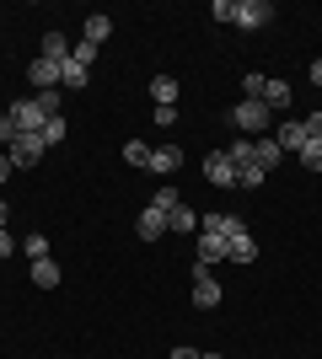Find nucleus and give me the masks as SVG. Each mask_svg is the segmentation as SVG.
<instances>
[{
  "label": "nucleus",
  "instance_id": "a878e982",
  "mask_svg": "<svg viewBox=\"0 0 322 359\" xmlns=\"http://www.w3.org/2000/svg\"><path fill=\"white\" fill-rule=\"evenodd\" d=\"M70 60H76L81 70H92V65H97V43H76V48H70Z\"/></svg>",
  "mask_w": 322,
  "mask_h": 359
},
{
  "label": "nucleus",
  "instance_id": "c9c22d12",
  "mask_svg": "<svg viewBox=\"0 0 322 359\" xmlns=\"http://www.w3.org/2000/svg\"><path fill=\"white\" fill-rule=\"evenodd\" d=\"M307 75H311V86H322V60H311V70H307Z\"/></svg>",
  "mask_w": 322,
  "mask_h": 359
},
{
  "label": "nucleus",
  "instance_id": "473e14b6",
  "mask_svg": "<svg viewBox=\"0 0 322 359\" xmlns=\"http://www.w3.org/2000/svg\"><path fill=\"white\" fill-rule=\"evenodd\" d=\"M11 252H16V241H11V231L0 225V257H11Z\"/></svg>",
  "mask_w": 322,
  "mask_h": 359
},
{
  "label": "nucleus",
  "instance_id": "f03ea898",
  "mask_svg": "<svg viewBox=\"0 0 322 359\" xmlns=\"http://www.w3.org/2000/svg\"><path fill=\"white\" fill-rule=\"evenodd\" d=\"M231 22H236L242 32H258V27H269V22H274V6H269V0H236Z\"/></svg>",
  "mask_w": 322,
  "mask_h": 359
},
{
  "label": "nucleus",
  "instance_id": "2f4dec72",
  "mask_svg": "<svg viewBox=\"0 0 322 359\" xmlns=\"http://www.w3.org/2000/svg\"><path fill=\"white\" fill-rule=\"evenodd\" d=\"M307 123V140H322V113H311V118H301Z\"/></svg>",
  "mask_w": 322,
  "mask_h": 359
},
{
  "label": "nucleus",
  "instance_id": "f704fd0d",
  "mask_svg": "<svg viewBox=\"0 0 322 359\" xmlns=\"http://www.w3.org/2000/svg\"><path fill=\"white\" fill-rule=\"evenodd\" d=\"M11 172H16V166H11V156H6V150H0V182L11 177Z\"/></svg>",
  "mask_w": 322,
  "mask_h": 359
},
{
  "label": "nucleus",
  "instance_id": "2eb2a0df",
  "mask_svg": "<svg viewBox=\"0 0 322 359\" xmlns=\"http://www.w3.org/2000/svg\"><path fill=\"white\" fill-rule=\"evenodd\" d=\"M226 257H231V263H242V269H247V263L258 257V241H253V236H247V231H242V236H231V241H226Z\"/></svg>",
  "mask_w": 322,
  "mask_h": 359
},
{
  "label": "nucleus",
  "instance_id": "c756f323",
  "mask_svg": "<svg viewBox=\"0 0 322 359\" xmlns=\"http://www.w3.org/2000/svg\"><path fill=\"white\" fill-rule=\"evenodd\" d=\"M16 135H22V129H16V123H11V113H0V145L11 150V145H16Z\"/></svg>",
  "mask_w": 322,
  "mask_h": 359
},
{
  "label": "nucleus",
  "instance_id": "1a4fd4ad",
  "mask_svg": "<svg viewBox=\"0 0 322 359\" xmlns=\"http://www.w3.org/2000/svg\"><path fill=\"white\" fill-rule=\"evenodd\" d=\"M177 166H183V150H177V145H156L151 150V172H156V177H172Z\"/></svg>",
  "mask_w": 322,
  "mask_h": 359
},
{
  "label": "nucleus",
  "instance_id": "b1692460",
  "mask_svg": "<svg viewBox=\"0 0 322 359\" xmlns=\"http://www.w3.org/2000/svg\"><path fill=\"white\" fill-rule=\"evenodd\" d=\"M226 156H231V166H247V161H253V140H236V145H226Z\"/></svg>",
  "mask_w": 322,
  "mask_h": 359
},
{
  "label": "nucleus",
  "instance_id": "39448f33",
  "mask_svg": "<svg viewBox=\"0 0 322 359\" xmlns=\"http://www.w3.org/2000/svg\"><path fill=\"white\" fill-rule=\"evenodd\" d=\"M194 306H199V311H215V306H220V279H215L210 269H194Z\"/></svg>",
  "mask_w": 322,
  "mask_h": 359
},
{
  "label": "nucleus",
  "instance_id": "6ab92c4d",
  "mask_svg": "<svg viewBox=\"0 0 322 359\" xmlns=\"http://www.w3.org/2000/svg\"><path fill=\"white\" fill-rule=\"evenodd\" d=\"M86 81H92V70H81V65H76V60H65V65H60V86H70V91H81V86H86Z\"/></svg>",
  "mask_w": 322,
  "mask_h": 359
},
{
  "label": "nucleus",
  "instance_id": "423d86ee",
  "mask_svg": "<svg viewBox=\"0 0 322 359\" xmlns=\"http://www.w3.org/2000/svg\"><path fill=\"white\" fill-rule=\"evenodd\" d=\"M204 177H210L215 188H236V166H231L226 150H210V156H204Z\"/></svg>",
  "mask_w": 322,
  "mask_h": 359
},
{
  "label": "nucleus",
  "instance_id": "ddd939ff",
  "mask_svg": "<svg viewBox=\"0 0 322 359\" xmlns=\"http://www.w3.org/2000/svg\"><path fill=\"white\" fill-rule=\"evenodd\" d=\"M177 91H183V86H177V75H156V81H151V102L156 107H177Z\"/></svg>",
  "mask_w": 322,
  "mask_h": 359
},
{
  "label": "nucleus",
  "instance_id": "a211bd4d",
  "mask_svg": "<svg viewBox=\"0 0 322 359\" xmlns=\"http://www.w3.org/2000/svg\"><path fill=\"white\" fill-rule=\"evenodd\" d=\"M43 60H54V65L70 60V38L65 32H43Z\"/></svg>",
  "mask_w": 322,
  "mask_h": 359
},
{
  "label": "nucleus",
  "instance_id": "f257e3e1",
  "mask_svg": "<svg viewBox=\"0 0 322 359\" xmlns=\"http://www.w3.org/2000/svg\"><path fill=\"white\" fill-rule=\"evenodd\" d=\"M231 123H236L247 140H263V135H269V123H274V113H269L263 102H247V97H242V102L231 107Z\"/></svg>",
  "mask_w": 322,
  "mask_h": 359
},
{
  "label": "nucleus",
  "instance_id": "4468645a",
  "mask_svg": "<svg viewBox=\"0 0 322 359\" xmlns=\"http://www.w3.org/2000/svg\"><path fill=\"white\" fill-rule=\"evenodd\" d=\"M263 107H269V113H274V107H290V81H274V75H269V81H263V97H258Z\"/></svg>",
  "mask_w": 322,
  "mask_h": 359
},
{
  "label": "nucleus",
  "instance_id": "9b49d317",
  "mask_svg": "<svg viewBox=\"0 0 322 359\" xmlns=\"http://www.w3.org/2000/svg\"><path fill=\"white\" fill-rule=\"evenodd\" d=\"M107 32H113V16L92 11L86 22H81V43H107Z\"/></svg>",
  "mask_w": 322,
  "mask_h": 359
},
{
  "label": "nucleus",
  "instance_id": "7c9ffc66",
  "mask_svg": "<svg viewBox=\"0 0 322 359\" xmlns=\"http://www.w3.org/2000/svg\"><path fill=\"white\" fill-rule=\"evenodd\" d=\"M231 11H236V0H215V6H210L215 22H231Z\"/></svg>",
  "mask_w": 322,
  "mask_h": 359
},
{
  "label": "nucleus",
  "instance_id": "c85d7f7f",
  "mask_svg": "<svg viewBox=\"0 0 322 359\" xmlns=\"http://www.w3.org/2000/svg\"><path fill=\"white\" fill-rule=\"evenodd\" d=\"M22 252H27L32 263H38V257H48V236H27V241H22Z\"/></svg>",
  "mask_w": 322,
  "mask_h": 359
},
{
  "label": "nucleus",
  "instance_id": "e433bc0d",
  "mask_svg": "<svg viewBox=\"0 0 322 359\" xmlns=\"http://www.w3.org/2000/svg\"><path fill=\"white\" fill-rule=\"evenodd\" d=\"M6 220H11V204H6V198H0V225H6Z\"/></svg>",
  "mask_w": 322,
  "mask_h": 359
},
{
  "label": "nucleus",
  "instance_id": "5701e85b",
  "mask_svg": "<svg viewBox=\"0 0 322 359\" xmlns=\"http://www.w3.org/2000/svg\"><path fill=\"white\" fill-rule=\"evenodd\" d=\"M65 135H70V129H65V113H60V118H48L43 129H38V140H43V145H60Z\"/></svg>",
  "mask_w": 322,
  "mask_h": 359
},
{
  "label": "nucleus",
  "instance_id": "7ed1b4c3",
  "mask_svg": "<svg viewBox=\"0 0 322 359\" xmlns=\"http://www.w3.org/2000/svg\"><path fill=\"white\" fill-rule=\"evenodd\" d=\"M43 140H38V135H16V145L11 150H6V156H11V166H16V172H32V166H38V161H43Z\"/></svg>",
  "mask_w": 322,
  "mask_h": 359
},
{
  "label": "nucleus",
  "instance_id": "f3484780",
  "mask_svg": "<svg viewBox=\"0 0 322 359\" xmlns=\"http://www.w3.org/2000/svg\"><path fill=\"white\" fill-rule=\"evenodd\" d=\"M32 285L54 290V285H60V263H54V257H38V263H32Z\"/></svg>",
  "mask_w": 322,
  "mask_h": 359
},
{
  "label": "nucleus",
  "instance_id": "4be33fe9",
  "mask_svg": "<svg viewBox=\"0 0 322 359\" xmlns=\"http://www.w3.org/2000/svg\"><path fill=\"white\" fill-rule=\"evenodd\" d=\"M123 161L129 166H151V145H145V140H129V145H123Z\"/></svg>",
  "mask_w": 322,
  "mask_h": 359
},
{
  "label": "nucleus",
  "instance_id": "dca6fc26",
  "mask_svg": "<svg viewBox=\"0 0 322 359\" xmlns=\"http://www.w3.org/2000/svg\"><path fill=\"white\" fill-rule=\"evenodd\" d=\"M199 263H204V269L226 263V241H220V236H204V231H199Z\"/></svg>",
  "mask_w": 322,
  "mask_h": 359
},
{
  "label": "nucleus",
  "instance_id": "4c0bfd02",
  "mask_svg": "<svg viewBox=\"0 0 322 359\" xmlns=\"http://www.w3.org/2000/svg\"><path fill=\"white\" fill-rule=\"evenodd\" d=\"M199 359H220V354H199Z\"/></svg>",
  "mask_w": 322,
  "mask_h": 359
},
{
  "label": "nucleus",
  "instance_id": "20e7f679",
  "mask_svg": "<svg viewBox=\"0 0 322 359\" xmlns=\"http://www.w3.org/2000/svg\"><path fill=\"white\" fill-rule=\"evenodd\" d=\"M199 231H204V236H220V241H231V236H242L247 225L236 220V215H226V210H210V215H199Z\"/></svg>",
  "mask_w": 322,
  "mask_h": 359
},
{
  "label": "nucleus",
  "instance_id": "72a5a7b5",
  "mask_svg": "<svg viewBox=\"0 0 322 359\" xmlns=\"http://www.w3.org/2000/svg\"><path fill=\"white\" fill-rule=\"evenodd\" d=\"M172 359H199V348H188V344H177V348H172Z\"/></svg>",
  "mask_w": 322,
  "mask_h": 359
},
{
  "label": "nucleus",
  "instance_id": "f8f14e48",
  "mask_svg": "<svg viewBox=\"0 0 322 359\" xmlns=\"http://www.w3.org/2000/svg\"><path fill=\"white\" fill-rule=\"evenodd\" d=\"M253 161H258L263 172H274V166L285 161V150L274 145V135H263V140H253Z\"/></svg>",
  "mask_w": 322,
  "mask_h": 359
},
{
  "label": "nucleus",
  "instance_id": "9d476101",
  "mask_svg": "<svg viewBox=\"0 0 322 359\" xmlns=\"http://www.w3.org/2000/svg\"><path fill=\"white\" fill-rule=\"evenodd\" d=\"M135 231H140V241H161V236H167V210H156V204H151V210L140 215Z\"/></svg>",
  "mask_w": 322,
  "mask_h": 359
},
{
  "label": "nucleus",
  "instance_id": "412c9836",
  "mask_svg": "<svg viewBox=\"0 0 322 359\" xmlns=\"http://www.w3.org/2000/svg\"><path fill=\"white\" fill-rule=\"evenodd\" d=\"M167 231H199V215L188 210V204H177V210L167 215Z\"/></svg>",
  "mask_w": 322,
  "mask_h": 359
},
{
  "label": "nucleus",
  "instance_id": "bb28decb",
  "mask_svg": "<svg viewBox=\"0 0 322 359\" xmlns=\"http://www.w3.org/2000/svg\"><path fill=\"white\" fill-rule=\"evenodd\" d=\"M151 204H156V210H177V204H183V198H177V188H156V198H151Z\"/></svg>",
  "mask_w": 322,
  "mask_h": 359
},
{
  "label": "nucleus",
  "instance_id": "393cba45",
  "mask_svg": "<svg viewBox=\"0 0 322 359\" xmlns=\"http://www.w3.org/2000/svg\"><path fill=\"white\" fill-rule=\"evenodd\" d=\"M301 166H307V172H322V140H307V150H301Z\"/></svg>",
  "mask_w": 322,
  "mask_h": 359
},
{
  "label": "nucleus",
  "instance_id": "0eeeda50",
  "mask_svg": "<svg viewBox=\"0 0 322 359\" xmlns=\"http://www.w3.org/2000/svg\"><path fill=\"white\" fill-rule=\"evenodd\" d=\"M27 81H32V86H38V91H60V65L38 54V60L27 65Z\"/></svg>",
  "mask_w": 322,
  "mask_h": 359
},
{
  "label": "nucleus",
  "instance_id": "6e6552de",
  "mask_svg": "<svg viewBox=\"0 0 322 359\" xmlns=\"http://www.w3.org/2000/svg\"><path fill=\"white\" fill-rule=\"evenodd\" d=\"M274 145L301 156V150H307V123H301V118H285V123H279V135H274Z\"/></svg>",
  "mask_w": 322,
  "mask_h": 359
},
{
  "label": "nucleus",
  "instance_id": "aec40b11",
  "mask_svg": "<svg viewBox=\"0 0 322 359\" xmlns=\"http://www.w3.org/2000/svg\"><path fill=\"white\" fill-rule=\"evenodd\" d=\"M269 182V172H263L258 161H247V166H236V188H263Z\"/></svg>",
  "mask_w": 322,
  "mask_h": 359
},
{
  "label": "nucleus",
  "instance_id": "cd10ccee",
  "mask_svg": "<svg viewBox=\"0 0 322 359\" xmlns=\"http://www.w3.org/2000/svg\"><path fill=\"white\" fill-rule=\"evenodd\" d=\"M263 81H269V75H258V70H247V81H242V91H247V102H258V97H263Z\"/></svg>",
  "mask_w": 322,
  "mask_h": 359
}]
</instances>
